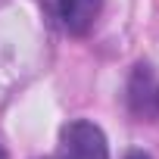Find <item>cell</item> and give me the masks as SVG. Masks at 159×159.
Wrapping results in <instances>:
<instances>
[{
    "label": "cell",
    "instance_id": "1",
    "mask_svg": "<svg viewBox=\"0 0 159 159\" xmlns=\"http://www.w3.org/2000/svg\"><path fill=\"white\" fill-rule=\"evenodd\" d=\"M59 159H109L106 134L88 119H75L59 131Z\"/></svg>",
    "mask_w": 159,
    "mask_h": 159
},
{
    "label": "cell",
    "instance_id": "2",
    "mask_svg": "<svg viewBox=\"0 0 159 159\" xmlns=\"http://www.w3.org/2000/svg\"><path fill=\"white\" fill-rule=\"evenodd\" d=\"M128 109L137 122H159V75L153 66L137 62L128 78Z\"/></svg>",
    "mask_w": 159,
    "mask_h": 159
},
{
    "label": "cell",
    "instance_id": "3",
    "mask_svg": "<svg viewBox=\"0 0 159 159\" xmlns=\"http://www.w3.org/2000/svg\"><path fill=\"white\" fill-rule=\"evenodd\" d=\"M47 10L66 34H88L100 19L103 0H47Z\"/></svg>",
    "mask_w": 159,
    "mask_h": 159
},
{
    "label": "cell",
    "instance_id": "4",
    "mask_svg": "<svg viewBox=\"0 0 159 159\" xmlns=\"http://www.w3.org/2000/svg\"><path fill=\"white\" fill-rule=\"evenodd\" d=\"M125 159H150V156H147V153H143V150H131V153H128V156H125Z\"/></svg>",
    "mask_w": 159,
    "mask_h": 159
},
{
    "label": "cell",
    "instance_id": "5",
    "mask_svg": "<svg viewBox=\"0 0 159 159\" xmlns=\"http://www.w3.org/2000/svg\"><path fill=\"white\" fill-rule=\"evenodd\" d=\"M0 159H10V156H7V150H3V147H0Z\"/></svg>",
    "mask_w": 159,
    "mask_h": 159
}]
</instances>
